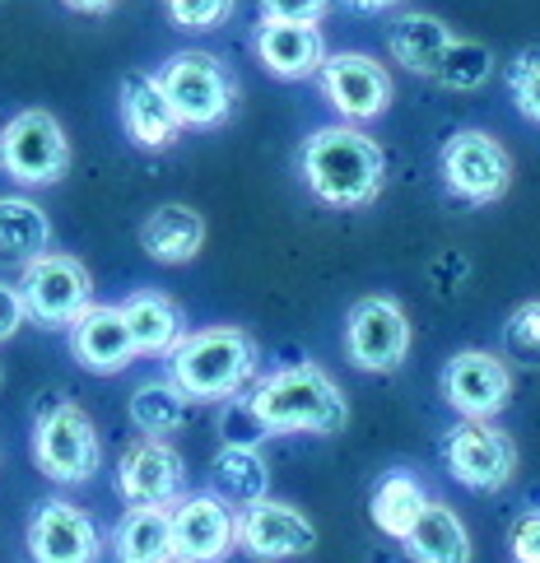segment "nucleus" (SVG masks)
I'll use <instances>...</instances> for the list:
<instances>
[{
	"label": "nucleus",
	"mask_w": 540,
	"mask_h": 563,
	"mask_svg": "<svg viewBox=\"0 0 540 563\" xmlns=\"http://www.w3.org/2000/svg\"><path fill=\"white\" fill-rule=\"evenodd\" d=\"M177 563H224L238 550V517L219 494H187L173 508Z\"/></svg>",
	"instance_id": "nucleus-15"
},
{
	"label": "nucleus",
	"mask_w": 540,
	"mask_h": 563,
	"mask_svg": "<svg viewBox=\"0 0 540 563\" xmlns=\"http://www.w3.org/2000/svg\"><path fill=\"white\" fill-rule=\"evenodd\" d=\"M443 461L471 494H498L517 471V442L489 419H462L443 442Z\"/></svg>",
	"instance_id": "nucleus-9"
},
{
	"label": "nucleus",
	"mask_w": 540,
	"mask_h": 563,
	"mask_svg": "<svg viewBox=\"0 0 540 563\" xmlns=\"http://www.w3.org/2000/svg\"><path fill=\"white\" fill-rule=\"evenodd\" d=\"M443 183L466 206H494L513 187V158L489 131H456L438 154Z\"/></svg>",
	"instance_id": "nucleus-7"
},
{
	"label": "nucleus",
	"mask_w": 540,
	"mask_h": 563,
	"mask_svg": "<svg viewBox=\"0 0 540 563\" xmlns=\"http://www.w3.org/2000/svg\"><path fill=\"white\" fill-rule=\"evenodd\" d=\"M29 559L33 563H98L103 554V536L98 521L70 498H47L37 503V512L29 517Z\"/></svg>",
	"instance_id": "nucleus-13"
},
{
	"label": "nucleus",
	"mask_w": 540,
	"mask_h": 563,
	"mask_svg": "<svg viewBox=\"0 0 540 563\" xmlns=\"http://www.w3.org/2000/svg\"><path fill=\"white\" fill-rule=\"evenodd\" d=\"M29 321V303H24V289L19 285H5L0 279V345H5L10 335H19V327Z\"/></svg>",
	"instance_id": "nucleus-36"
},
{
	"label": "nucleus",
	"mask_w": 540,
	"mask_h": 563,
	"mask_svg": "<svg viewBox=\"0 0 540 563\" xmlns=\"http://www.w3.org/2000/svg\"><path fill=\"white\" fill-rule=\"evenodd\" d=\"M66 5L79 14H108V10H117V0H66Z\"/></svg>",
	"instance_id": "nucleus-38"
},
{
	"label": "nucleus",
	"mask_w": 540,
	"mask_h": 563,
	"mask_svg": "<svg viewBox=\"0 0 540 563\" xmlns=\"http://www.w3.org/2000/svg\"><path fill=\"white\" fill-rule=\"evenodd\" d=\"M429 494L425 485L410 475V471H387L383 479L373 485V498H368V517H373V527L392 536V540H406L415 531V521L425 517L429 508Z\"/></svg>",
	"instance_id": "nucleus-26"
},
{
	"label": "nucleus",
	"mask_w": 540,
	"mask_h": 563,
	"mask_svg": "<svg viewBox=\"0 0 540 563\" xmlns=\"http://www.w3.org/2000/svg\"><path fill=\"white\" fill-rule=\"evenodd\" d=\"M164 5L173 24L187 33H210L219 24H229L233 14V0H164Z\"/></svg>",
	"instance_id": "nucleus-33"
},
{
	"label": "nucleus",
	"mask_w": 540,
	"mask_h": 563,
	"mask_svg": "<svg viewBox=\"0 0 540 563\" xmlns=\"http://www.w3.org/2000/svg\"><path fill=\"white\" fill-rule=\"evenodd\" d=\"M19 289H24L29 317L37 321V327L62 331V327H75V317L89 308L93 279H89L85 266H79V256H70V252H47V256H37L33 266H24V279H19Z\"/></svg>",
	"instance_id": "nucleus-10"
},
{
	"label": "nucleus",
	"mask_w": 540,
	"mask_h": 563,
	"mask_svg": "<svg viewBox=\"0 0 540 563\" xmlns=\"http://www.w3.org/2000/svg\"><path fill=\"white\" fill-rule=\"evenodd\" d=\"M354 10H368V14H377V10H392V5H401V0H350Z\"/></svg>",
	"instance_id": "nucleus-39"
},
{
	"label": "nucleus",
	"mask_w": 540,
	"mask_h": 563,
	"mask_svg": "<svg viewBox=\"0 0 540 563\" xmlns=\"http://www.w3.org/2000/svg\"><path fill=\"white\" fill-rule=\"evenodd\" d=\"M322 98L345 117L350 126H364V122H377V117H387L392 108V75L383 62H373L364 52H335L327 56L322 66Z\"/></svg>",
	"instance_id": "nucleus-12"
},
{
	"label": "nucleus",
	"mask_w": 540,
	"mask_h": 563,
	"mask_svg": "<svg viewBox=\"0 0 540 563\" xmlns=\"http://www.w3.org/2000/svg\"><path fill=\"white\" fill-rule=\"evenodd\" d=\"M331 0H262V19L275 24H317Z\"/></svg>",
	"instance_id": "nucleus-35"
},
{
	"label": "nucleus",
	"mask_w": 540,
	"mask_h": 563,
	"mask_svg": "<svg viewBox=\"0 0 540 563\" xmlns=\"http://www.w3.org/2000/svg\"><path fill=\"white\" fill-rule=\"evenodd\" d=\"M452 43H456L452 29L438 14H425V10H406L387 33V47H392L396 62H401L410 75H429V79H438Z\"/></svg>",
	"instance_id": "nucleus-20"
},
{
	"label": "nucleus",
	"mask_w": 540,
	"mask_h": 563,
	"mask_svg": "<svg viewBox=\"0 0 540 563\" xmlns=\"http://www.w3.org/2000/svg\"><path fill=\"white\" fill-rule=\"evenodd\" d=\"M219 433H224V448H262L271 438V429L262 424V415L252 410L247 396L224 400V410H219Z\"/></svg>",
	"instance_id": "nucleus-32"
},
{
	"label": "nucleus",
	"mask_w": 540,
	"mask_h": 563,
	"mask_svg": "<svg viewBox=\"0 0 540 563\" xmlns=\"http://www.w3.org/2000/svg\"><path fill=\"white\" fill-rule=\"evenodd\" d=\"M122 126H126V135L135 140L140 150H168V145H177V135H183V117H177V108L168 103L158 75L131 70L122 79Z\"/></svg>",
	"instance_id": "nucleus-18"
},
{
	"label": "nucleus",
	"mask_w": 540,
	"mask_h": 563,
	"mask_svg": "<svg viewBox=\"0 0 540 563\" xmlns=\"http://www.w3.org/2000/svg\"><path fill=\"white\" fill-rule=\"evenodd\" d=\"M187 406L191 396L173 377H150L131 391V424L145 438H168L187 424Z\"/></svg>",
	"instance_id": "nucleus-28"
},
{
	"label": "nucleus",
	"mask_w": 540,
	"mask_h": 563,
	"mask_svg": "<svg viewBox=\"0 0 540 563\" xmlns=\"http://www.w3.org/2000/svg\"><path fill=\"white\" fill-rule=\"evenodd\" d=\"M345 354L359 373H396L410 354V317L387 294L359 298L345 317Z\"/></svg>",
	"instance_id": "nucleus-8"
},
{
	"label": "nucleus",
	"mask_w": 540,
	"mask_h": 563,
	"mask_svg": "<svg viewBox=\"0 0 540 563\" xmlns=\"http://www.w3.org/2000/svg\"><path fill=\"white\" fill-rule=\"evenodd\" d=\"M466 279H471V261H466V252H438L433 261H429V285H433V294L438 298H452V294H462L466 289Z\"/></svg>",
	"instance_id": "nucleus-34"
},
{
	"label": "nucleus",
	"mask_w": 540,
	"mask_h": 563,
	"mask_svg": "<svg viewBox=\"0 0 540 563\" xmlns=\"http://www.w3.org/2000/svg\"><path fill=\"white\" fill-rule=\"evenodd\" d=\"M401 545L415 563H471V531L448 503H429Z\"/></svg>",
	"instance_id": "nucleus-25"
},
{
	"label": "nucleus",
	"mask_w": 540,
	"mask_h": 563,
	"mask_svg": "<svg viewBox=\"0 0 540 563\" xmlns=\"http://www.w3.org/2000/svg\"><path fill=\"white\" fill-rule=\"evenodd\" d=\"M52 252V219L29 196H0V266H33Z\"/></svg>",
	"instance_id": "nucleus-23"
},
{
	"label": "nucleus",
	"mask_w": 540,
	"mask_h": 563,
	"mask_svg": "<svg viewBox=\"0 0 540 563\" xmlns=\"http://www.w3.org/2000/svg\"><path fill=\"white\" fill-rule=\"evenodd\" d=\"M238 545L262 563L304 559L317 545V527L294 508V503L262 498V503H252V508H243V517H238Z\"/></svg>",
	"instance_id": "nucleus-16"
},
{
	"label": "nucleus",
	"mask_w": 540,
	"mask_h": 563,
	"mask_svg": "<svg viewBox=\"0 0 540 563\" xmlns=\"http://www.w3.org/2000/svg\"><path fill=\"white\" fill-rule=\"evenodd\" d=\"M158 85H164L168 103L177 108V117H183V126H219L229 122L233 112V98H238V85L229 66L219 62L214 52H177L164 62V70H158Z\"/></svg>",
	"instance_id": "nucleus-5"
},
{
	"label": "nucleus",
	"mask_w": 540,
	"mask_h": 563,
	"mask_svg": "<svg viewBox=\"0 0 540 563\" xmlns=\"http://www.w3.org/2000/svg\"><path fill=\"white\" fill-rule=\"evenodd\" d=\"M33 461L52 485H85V479H93V471L103 466V442H98L93 419L62 396L37 406Z\"/></svg>",
	"instance_id": "nucleus-4"
},
{
	"label": "nucleus",
	"mask_w": 540,
	"mask_h": 563,
	"mask_svg": "<svg viewBox=\"0 0 540 563\" xmlns=\"http://www.w3.org/2000/svg\"><path fill=\"white\" fill-rule=\"evenodd\" d=\"M508 93H513L517 112H522L527 122L540 126V47H522V52L513 56V66H508Z\"/></svg>",
	"instance_id": "nucleus-31"
},
{
	"label": "nucleus",
	"mask_w": 540,
	"mask_h": 563,
	"mask_svg": "<svg viewBox=\"0 0 540 563\" xmlns=\"http://www.w3.org/2000/svg\"><path fill=\"white\" fill-rule=\"evenodd\" d=\"M70 354L79 358V368H89V373H103V377L122 373L140 354L131 340V327H126V312L108 308V303H89L70 327Z\"/></svg>",
	"instance_id": "nucleus-17"
},
{
	"label": "nucleus",
	"mask_w": 540,
	"mask_h": 563,
	"mask_svg": "<svg viewBox=\"0 0 540 563\" xmlns=\"http://www.w3.org/2000/svg\"><path fill=\"white\" fill-rule=\"evenodd\" d=\"M210 479L224 503L252 508V503H262L271 489V466H266L262 448H219L210 461Z\"/></svg>",
	"instance_id": "nucleus-27"
},
{
	"label": "nucleus",
	"mask_w": 540,
	"mask_h": 563,
	"mask_svg": "<svg viewBox=\"0 0 540 563\" xmlns=\"http://www.w3.org/2000/svg\"><path fill=\"white\" fill-rule=\"evenodd\" d=\"M513 559L517 563H540V512H527L513 527Z\"/></svg>",
	"instance_id": "nucleus-37"
},
{
	"label": "nucleus",
	"mask_w": 540,
	"mask_h": 563,
	"mask_svg": "<svg viewBox=\"0 0 540 563\" xmlns=\"http://www.w3.org/2000/svg\"><path fill=\"white\" fill-rule=\"evenodd\" d=\"M0 168L24 187H56L70 173V140L47 108L14 112L0 131Z\"/></svg>",
	"instance_id": "nucleus-6"
},
{
	"label": "nucleus",
	"mask_w": 540,
	"mask_h": 563,
	"mask_svg": "<svg viewBox=\"0 0 540 563\" xmlns=\"http://www.w3.org/2000/svg\"><path fill=\"white\" fill-rule=\"evenodd\" d=\"M256 62L275 79H312L327 66V37L317 24H275V19H262V29H256Z\"/></svg>",
	"instance_id": "nucleus-19"
},
{
	"label": "nucleus",
	"mask_w": 540,
	"mask_h": 563,
	"mask_svg": "<svg viewBox=\"0 0 540 563\" xmlns=\"http://www.w3.org/2000/svg\"><path fill=\"white\" fill-rule=\"evenodd\" d=\"M126 327H131V340H135V350L140 354H173L177 345H183V308L173 303L168 294H158V289H140L131 294L126 303Z\"/></svg>",
	"instance_id": "nucleus-24"
},
{
	"label": "nucleus",
	"mask_w": 540,
	"mask_h": 563,
	"mask_svg": "<svg viewBox=\"0 0 540 563\" xmlns=\"http://www.w3.org/2000/svg\"><path fill=\"white\" fill-rule=\"evenodd\" d=\"M438 387H443V400L462 419H494L513 400V373H508V358H498L489 350H462L443 364Z\"/></svg>",
	"instance_id": "nucleus-14"
},
{
	"label": "nucleus",
	"mask_w": 540,
	"mask_h": 563,
	"mask_svg": "<svg viewBox=\"0 0 540 563\" xmlns=\"http://www.w3.org/2000/svg\"><path fill=\"white\" fill-rule=\"evenodd\" d=\"M256 340L238 327H201L168 354V377L191 400H233L256 377Z\"/></svg>",
	"instance_id": "nucleus-3"
},
{
	"label": "nucleus",
	"mask_w": 540,
	"mask_h": 563,
	"mask_svg": "<svg viewBox=\"0 0 540 563\" xmlns=\"http://www.w3.org/2000/svg\"><path fill=\"white\" fill-rule=\"evenodd\" d=\"M0 387H5V368H0Z\"/></svg>",
	"instance_id": "nucleus-40"
},
{
	"label": "nucleus",
	"mask_w": 540,
	"mask_h": 563,
	"mask_svg": "<svg viewBox=\"0 0 540 563\" xmlns=\"http://www.w3.org/2000/svg\"><path fill=\"white\" fill-rule=\"evenodd\" d=\"M140 247H145L154 261L164 266H183V261H196L206 247V219L191 206H158L145 224H140Z\"/></svg>",
	"instance_id": "nucleus-21"
},
{
	"label": "nucleus",
	"mask_w": 540,
	"mask_h": 563,
	"mask_svg": "<svg viewBox=\"0 0 540 563\" xmlns=\"http://www.w3.org/2000/svg\"><path fill=\"white\" fill-rule=\"evenodd\" d=\"M494 79V52L475 37H456L448 47V62L438 70V85L452 89V93H471V89H485Z\"/></svg>",
	"instance_id": "nucleus-29"
},
{
	"label": "nucleus",
	"mask_w": 540,
	"mask_h": 563,
	"mask_svg": "<svg viewBox=\"0 0 540 563\" xmlns=\"http://www.w3.org/2000/svg\"><path fill=\"white\" fill-rule=\"evenodd\" d=\"M117 563H177L173 508H126L112 531Z\"/></svg>",
	"instance_id": "nucleus-22"
},
{
	"label": "nucleus",
	"mask_w": 540,
	"mask_h": 563,
	"mask_svg": "<svg viewBox=\"0 0 540 563\" xmlns=\"http://www.w3.org/2000/svg\"><path fill=\"white\" fill-rule=\"evenodd\" d=\"M187 461L168 438H140L117 461V494L131 508H177L187 494Z\"/></svg>",
	"instance_id": "nucleus-11"
},
{
	"label": "nucleus",
	"mask_w": 540,
	"mask_h": 563,
	"mask_svg": "<svg viewBox=\"0 0 540 563\" xmlns=\"http://www.w3.org/2000/svg\"><path fill=\"white\" fill-rule=\"evenodd\" d=\"M308 191L331 210H364L383 196L387 154L359 126H317L298 154Z\"/></svg>",
	"instance_id": "nucleus-1"
},
{
	"label": "nucleus",
	"mask_w": 540,
	"mask_h": 563,
	"mask_svg": "<svg viewBox=\"0 0 540 563\" xmlns=\"http://www.w3.org/2000/svg\"><path fill=\"white\" fill-rule=\"evenodd\" d=\"M252 410L262 415L271 433H312L331 438L350 424V400L340 382L322 364H289L275 368L252 387Z\"/></svg>",
	"instance_id": "nucleus-2"
},
{
	"label": "nucleus",
	"mask_w": 540,
	"mask_h": 563,
	"mask_svg": "<svg viewBox=\"0 0 540 563\" xmlns=\"http://www.w3.org/2000/svg\"><path fill=\"white\" fill-rule=\"evenodd\" d=\"M504 358H513L517 368H540V298L513 308L504 321Z\"/></svg>",
	"instance_id": "nucleus-30"
}]
</instances>
